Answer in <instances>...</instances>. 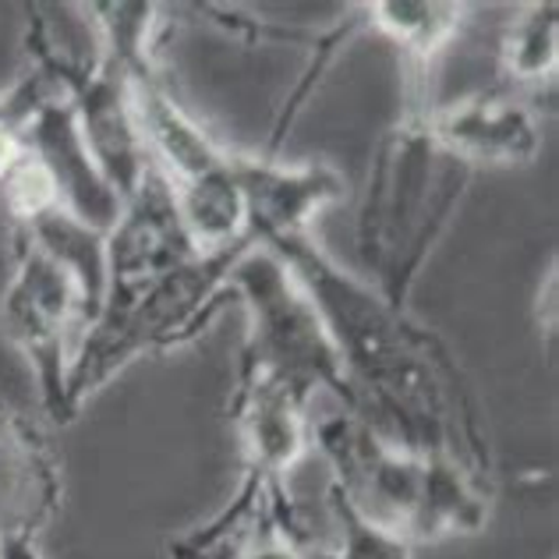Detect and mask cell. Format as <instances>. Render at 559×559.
<instances>
[{
    "instance_id": "6da1fadb",
    "label": "cell",
    "mask_w": 559,
    "mask_h": 559,
    "mask_svg": "<svg viewBox=\"0 0 559 559\" xmlns=\"http://www.w3.org/2000/svg\"><path fill=\"white\" fill-rule=\"evenodd\" d=\"M270 252L298 276L326 322L347 379V415L415 457H457L492 478L478 393L443 336L393 308L355 273L336 266L312 234L276 238Z\"/></svg>"
},
{
    "instance_id": "7a4b0ae2",
    "label": "cell",
    "mask_w": 559,
    "mask_h": 559,
    "mask_svg": "<svg viewBox=\"0 0 559 559\" xmlns=\"http://www.w3.org/2000/svg\"><path fill=\"white\" fill-rule=\"evenodd\" d=\"M432 71H404V117L379 139L358 202L355 245L372 287L407 308L421 266L475 178L432 131Z\"/></svg>"
},
{
    "instance_id": "3957f363",
    "label": "cell",
    "mask_w": 559,
    "mask_h": 559,
    "mask_svg": "<svg viewBox=\"0 0 559 559\" xmlns=\"http://www.w3.org/2000/svg\"><path fill=\"white\" fill-rule=\"evenodd\" d=\"M252 248L259 245L245 241L224 248V252L195 255L164 280H156L139 298L103 305L71 361L68 418L75 421L82 404L107 386L117 372H124L131 361L167 355L205 333L230 294V270Z\"/></svg>"
},
{
    "instance_id": "277c9868",
    "label": "cell",
    "mask_w": 559,
    "mask_h": 559,
    "mask_svg": "<svg viewBox=\"0 0 559 559\" xmlns=\"http://www.w3.org/2000/svg\"><path fill=\"white\" fill-rule=\"evenodd\" d=\"M230 294L248 312L238 379H270L305 393L330 390L347 407V379L326 322L270 248H252L230 270Z\"/></svg>"
},
{
    "instance_id": "5b68a950",
    "label": "cell",
    "mask_w": 559,
    "mask_h": 559,
    "mask_svg": "<svg viewBox=\"0 0 559 559\" xmlns=\"http://www.w3.org/2000/svg\"><path fill=\"white\" fill-rule=\"evenodd\" d=\"M14 276L0 298V333L25 355L36 372L43 411L57 425L68 418V372L90 330L82 284L68 266L14 227Z\"/></svg>"
},
{
    "instance_id": "8992f818",
    "label": "cell",
    "mask_w": 559,
    "mask_h": 559,
    "mask_svg": "<svg viewBox=\"0 0 559 559\" xmlns=\"http://www.w3.org/2000/svg\"><path fill=\"white\" fill-rule=\"evenodd\" d=\"M312 447L330 464V485L350 510L407 538L425 478L421 457L396 450L347 411L312 421Z\"/></svg>"
},
{
    "instance_id": "52a82bcc",
    "label": "cell",
    "mask_w": 559,
    "mask_h": 559,
    "mask_svg": "<svg viewBox=\"0 0 559 559\" xmlns=\"http://www.w3.org/2000/svg\"><path fill=\"white\" fill-rule=\"evenodd\" d=\"M174 188L153 164L135 195L124 199L121 216L107 234V301H131L188 259H195Z\"/></svg>"
},
{
    "instance_id": "ba28073f",
    "label": "cell",
    "mask_w": 559,
    "mask_h": 559,
    "mask_svg": "<svg viewBox=\"0 0 559 559\" xmlns=\"http://www.w3.org/2000/svg\"><path fill=\"white\" fill-rule=\"evenodd\" d=\"M230 170L245 202V234L259 248L276 238L312 234V219L326 205L344 199L341 170L312 159V164H284L270 156L230 153Z\"/></svg>"
},
{
    "instance_id": "9c48e42d",
    "label": "cell",
    "mask_w": 559,
    "mask_h": 559,
    "mask_svg": "<svg viewBox=\"0 0 559 559\" xmlns=\"http://www.w3.org/2000/svg\"><path fill=\"white\" fill-rule=\"evenodd\" d=\"M432 131L471 170L524 167L542 150V128L524 93L492 85L447 107H432Z\"/></svg>"
},
{
    "instance_id": "30bf717a",
    "label": "cell",
    "mask_w": 559,
    "mask_h": 559,
    "mask_svg": "<svg viewBox=\"0 0 559 559\" xmlns=\"http://www.w3.org/2000/svg\"><path fill=\"white\" fill-rule=\"evenodd\" d=\"M64 499L61 461L43 429L0 396V542L39 538Z\"/></svg>"
},
{
    "instance_id": "8fae6325",
    "label": "cell",
    "mask_w": 559,
    "mask_h": 559,
    "mask_svg": "<svg viewBox=\"0 0 559 559\" xmlns=\"http://www.w3.org/2000/svg\"><path fill=\"white\" fill-rule=\"evenodd\" d=\"M25 142L43 164V170L50 174L61 210H68L79 224L93 227L107 238L124 202L96 170L90 150H85L68 93L50 96L33 114V121L25 128Z\"/></svg>"
},
{
    "instance_id": "7c38bea8",
    "label": "cell",
    "mask_w": 559,
    "mask_h": 559,
    "mask_svg": "<svg viewBox=\"0 0 559 559\" xmlns=\"http://www.w3.org/2000/svg\"><path fill=\"white\" fill-rule=\"evenodd\" d=\"M308 396L270 379H238L230 396V421L241 439L245 478L262 485L287 481L308 447H312V418Z\"/></svg>"
},
{
    "instance_id": "4fadbf2b",
    "label": "cell",
    "mask_w": 559,
    "mask_h": 559,
    "mask_svg": "<svg viewBox=\"0 0 559 559\" xmlns=\"http://www.w3.org/2000/svg\"><path fill=\"white\" fill-rule=\"evenodd\" d=\"M489 507L492 478L478 475L457 457H429L418 507L407 524V542L418 549L450 535H475L489 521Z\"/></svg>"
},
{
    "instance_id": "5bb4252c",
    "label": "cell",
    "mask_w": 559,
    "mask_h": 559,
    "mask_svg": "<svg viewBox=\"0 0 559 559\" xmlns=\"http://www.w3.org/2000/svg\"><path fill=\"white\" fill-rule=\"evenodd\" d=\"M365 33L386 36L404 57V68L432 71L439 53L467 22V4L453 0H372L358 4Z\"/></svg>"
},
{
    "instance_id": "9a60e30c",
    "label": "cell",
    "mask_w": 559,
    "mask_h": 559,
    "mask_svg": "<svg viewBox=\"0 0 559 559\" xmlns=\"http://www.w3.org/2000/svg\"><path fill=\"white\" fill-rule=\"evenodd\" d=\"M14 227L25 230L43 252L53 255L61 266L75 273L85 294L90 319H96L103 298H107V238H103L99 230L79 224L61 205H53V210L39 213L36 219H28V224H14Z\"/></svg>"
},
{
    "instance_id": "2e32d148",
    "label": "cell",
    "mask_w": 559,
    "mask_h": 559,
    "mask_svg": "<svg viewBox=\"0 0 559 559\" xmlns=\"http://www.w3.org/2000/svg\"><path fill=\"white\" fill-rule=\"evenodd\" d=\"M559 71V8L527 4L513 14L503 39H499V75L507 90H532L552 82Z\"/></svg>"
},
{
    "instance_id": "e0dca14e",
    "label": "cell",
    "mask_w": 559,
    "mask_h": 559,
    "mask_svg": "<svg viewBox=\"0 0 559 559\" xmlns=\"http://www.w3.org/2000/svg\"><path fill=\"white\" fill-rule=\"evenodd\" d=\"M57 93H64L61 82L50 75L47 64L33 61V57H28V68L22 71V79L14 82L8 93H0V178L28 156L25 128L43 103Z\"/></svg>"
},
{
    "instance_id": "ac0fdd59",
    "label": "cell",
    "mask_w": 559,
    "mask_h": 559,
    "mask_svg": "<svg viewBox=\"0 0 559 559\" xmlns=\"http://www.w3.org/2000/svg\"><path fill=\"white\" fill-rule=\"evenodd\" d=\"M326 518L333 527V552L336 559H415V546L372 521H365L358 510L344 503V496L326 489Z\"/></svg>"
},
{
    "instance_id": "d6986e66",
    "label": "cell",
    "mask_w": 559,
    "mask_h": 559,
    "mask_svg": "<svg viewBox=\"0 0 559 559\" xmlns=\"http://www.w3.org/2000/svg\"><path fill=\"white\" fill-rule=\"evenodd\" d=\"M245 559H336V552H333V546H312V549L287 546V542L270 535L266 527H262V518H259L255 538H252V546H248Z\"/></svg>"
},
{
    "instance_id": "ffe728a7",
    "label": "cell",
    "mask_w": 559,
    "mask_h": 559,
    "mask_svg": "<svg viewBox=\"0 0 559 559\" xmlns=\"http://www.w3.org/2000/svg\"><path fill=\"white\" fill-rule=\"evenodd\" d=\"M559 276H556V259L538 287V330H546L549 336L556 333V316H559Z\"/></svg>"
},
{
    "instance_id": "44dd1931",
    "label": "cell",
    "mask_w": 559,
    "mask_h": 559,
    "mask_svg": "<svg viewBox=\"0 0 559 559\" xmlns=\"http://www.w3.org/2000/svg\"><path fill=\"white\" fill-rule=\"evenodd\" d=\"M0 559H43L36 538H4L0 542Z\"/></svg>"
}]
</instances>
